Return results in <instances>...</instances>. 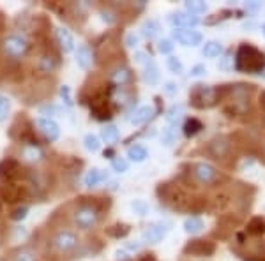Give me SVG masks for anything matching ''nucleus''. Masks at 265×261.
Instances as JSON below:
<instances>
[{
    "label": "nucleus",
    "instance_id": "a18cd8bd",
    "mask_svg": "<svg viewBox=\"0 0 265 261\" xmlns=\"http://www.w3.org/2000/svg\"><path fill=\"white\" fill-rule=\"evenodd\" d=\"M61 95L62 99H64V103L67 106H73V97H71V88L67 87V85H62L61 87Z\"/></svg>",
    "mask_w": 265,
    "mask_h": 261
},
{
    "label": "nucleus",
    "instance_id": "49530a36",
    "mask_svg": "<svg viewBox=\"0 0 265 261\" xmlns=\"http://www.w3.org/2000/svg\"><path fill=\"white\" fill-rule=\"evenodd\" d=\"M138 41H140V37H138V34H134V32H129L128 36H126V39H124V44L128 48H134L138 44Z\"/></svg>",
    "mask_w": 265,
    "mask_h": 261
},
{
    "label": "nucleus",
    "instance_id": "4468645a",
    "mask_svg": "<svg viewBox=\"0 0 265 261\" xmlns=\"http://www.w3.org/2000/svg\"><path fill=\"white\" fill-rule=\"evenodd\" d=\"M20 157H21V161H25L28 164H37L44 159V152H43V148L39 147V143H25V145H21V148H20Z\"/></svg>",
    "mask_w": 265,
    "mask_h": 261
},
{
    "label": "nucleus",
    "instance_id": "7c9ffc66",
    "mask_svg": "<svg viewBox=\"0 0 265 261\" xmlns=\"http://www.w3.org/2000/svg\"><path fill=\"white\" fill-rule=\"evenodd\" d=\"M182 115H184V106H182V104H173V106L166 111V120L170 122V124H177L182 118Z\"/></svg>",
    "mask_w": 265,
    "mask_h": 261
},
{
    "label": "nucleus",
    "instance_id": "7ed1b4c3",
    "mask_svg": "<svg viewBox=\"0 0 265 261\" xmlns=\"http://www.w3.org/2000/svg\"><path fill=\"white\" fill-rule=\"evenodd\" d=\"M0 48H2V53L6 58H9V60H21L31 51V43L21 34H9V36H6L2 39Z\"/></svg>",
    "mask_w": 265,
    "mask_h": 261
},
{
    "label": "nucleus",
    "instance_id": "20e7f679",
    "mask_svg": "<svg viewBox=\"0 0 265 261\" xmlns=\"http://www.w3.org/2000/svg\"><path fill=\"white\" fill-rule=\"evenodd\" d=\"M189 99L195 108H211L216 106L218 101L221 99V88L207 87V85H195L193 90L189 92Z\"/></svg>",
    "mask_w": 265,
    "mask_h": 261
},
{
    "label": "nucleus",
    "instance_id": "58836bf2",
    "mask_svg": "<svg viewBox=\"0 0 265 261\" xmlns=\"http://www.w3.org/2000/svg\"><path fill=\"white\" fill-rule=\"evenodd\" d=\"M11 111V101L6 97V95L0 94V122H4L7 118Z\"/></svg>",
    "mask_w": 265,
    "mask_h": 261
},
{
    "label": "nucleus",
    "instance_id": "79ce46f5",
    "mask_svg": "<svg viewBox=\"0 0 265 261\" xmlns=\"http://www.w3.org/2000/svg\"><path fill=\"white\" fill-rule=\"evenodd\" d=\"M28 215V207H18V208H14L13 212H11V219L13 221H23L25 217Z\"/></svg>",
    "mask_w": 265,
    "mask_h": 261
},
{
    "label": "nucleus",
    "instance_id": "473e14b6",
    "mask_svg": "<svg viewBox=\"0 0 265 261\" xmlns=\"http://www.w3.org/2000/svg\"><path fill=\"white\" fill-rule=\"evenodd\" d=\"M13 261H37V254L31 249H18L13 254Z\"/></svg>",
    "mask_w": 265,
    "mask_h": 261
},
{
    "label": "nucleus",
    "instance_id": "412c9836",
    "mask_svg": "<svg viewBox=\"0 0 265 261\" xmlns=\"http://www.w3.org/2000/svg\"><path fill=\"white\" fill-rule=\"evenodd\" d=\"M108 175L104 173L103 170H99V168H92V170L87 171V175L83 177V184L85 187H94V185L101 184L103 180H106Z\"/></svg>",
    "mask_w": 265,
    "mask_h": 261
},
{
    "label": "nucleus",
    "instance_id": "a211bd4d",
    "mask_svg": "<svg viewBox=\"0 0 265 261\" xmlns=\"http://www.w3.org/2000/svg\"><path fill=\"white\" fill-rule=\"evenodd\" d=\"M76 62L78 66L81 67L83 71H89L92 66V62H94V53H92L91 46L89 44H80L76 50Z\"/></svg>",
    "mask_w": 265,
    "mask_h": 261
},
{
    "label": "nucleus",
    "instance_id": "de8ad7c7",
    "mask_svg": "<svg viewBox=\"0 0 265 261\" xmlns=\"http://www.w3.org/2000/svg\"><path fill=\"white\" fill-rule=\"evenodd\" d=\"M101 18H103V21H106V23H113L115 20H117V14L113 13V11L106 9V11H101Z\"/></svg>",
    "mask_w": 265,
    "mask_h": 261
},
{
    "label": "nucleus",
    "instance_id": "6ab92c4d",
    "mask_svg": "<svg viewBox=\"0 0 265 261\" xmlns=\"http://www.w3.org/2000/svg\"><path fill=\"white\" fill-rule=\"evenodd\" d=\"M154 108L152 106H140L136 108V110L131 113V117H129V122L134 125H140V124H145V122H149L152 117H154Z\"/></svg>",
    "mask_w": 265,
    "mask_h": 261
},
{
    "label": "nucleus",
    "instance_id": "4c0bfd02",
    "mask_svg": "<svg viewBox=\"0 0 265 261\" xmlns=\"http://www.w3.org/2000/svg\"><path fill=\"white\" fill-rule=\"evenodd\" d=\"M166 64H168V69H170L171 73H175V74H182V73H184V64L181 62V58L170 57Z\"/></svg>",
    "mask_w": 265,
    "mask_h": 261
},
{
    "label": "nucleus",
    "instance_id": "1a4fd4ad",
    "mask_svg": "<svg viewBox=\"0 0 265 261\" xmlns=\"http://www.w3.org/2000/svg\"><path fill=\"white\" fill-rule=\"evenodd\" d=\"M171 37L182 46H198V44H201V39H203V36L195 28H175L171 32Z\"/></svg>",
    "mask_w": 265,
    "mask_h": 261
},
{
    "label": "nucleus",
    "instance_id": "ea45409f",
    "mask_svg": "<svg viewBox=\"0 0 265 261\" xmlns=\"http://www.w3.org/2000/svg\"><path fill=\"white\" fill-rule=\"evenodd\" d=\"M131 208L136 212L138 215H147L149 214V205H147V201H143V200H134L131 203Z\"/></svg>",
    "mask_w": 265,
    "mask_h": 261
},
{
    "label": "nucleus",
    "instance_id": "39448f33",
    "mask_svg": "<svg viewBox=\"0 0 265 261\" xmlns=\"http://www.w3.org/2000/svg\"><path fill=\"white\" fill-rule=\"evenodd\" d=\"M78 245H80V238L71 230H58L50 238V247L58 254H69Z\"/></svg>",
    "mask_w": 265,
    "mask_h": 261
},
{
    "label": "nucleus",
    "instance_id": "2f4dec72",
    "mask_svg": "<svg viewBox=\"0 0 265 261\" xmlns=\"http://www.w3.org/2000/svg\"><path fill=\"white\" fill-rule=\"evenodd\" d=\"M129 231H131V228H129L128 224H115V226L106 228V235H110V237H113V238H124Z\"/></svg>",
    "mask_w": 265,
    "mask_h": 261
},
{
    "label": "nucleus",
    "instance_id": "cd10ccee",
    "mask_svg": "<svg viewBox=\"0 0 265 261\" xmlns=\"http://www.w3.org/2000/svg\"><path fill=\"white\" fill-rule=\"evenodd\" d=\"M159 78H161L159 76V69H158V66H156L154 62L143 67V80L147 81L149 85H158Z\"/></svg>",
    "mask_w": 265,
    "mask_h": 261
},
{
    "label": "nucleus",
    "instance_id": "423d86ee",
    "mask_svg": "<svg viewBox=\"0 0 265 261\" xmlns=\"http://www.w3.org/2000/svg\"><path fill=\"white\" fill-rule=\"evenodd\" d=\"M191 175L201 185H216L223 180V175L209 162H195L191 166Z\"/></svg>",
    "mask_w": 265,
    "mask_h": 261
},
{
    "label": "nucleus",
    "instance_id": "8fccbe9b",
    "mask_svg": "<svg viewBox=\"0 0 265 261\" xmlns=\"http://www.w3.org/2000/svg\"><path fill=\"white\" fill-rule=\"evenodd\" d=\"M207 73V69H205V66L203 64H198V66H195L191 69V74L193 76H201V74H205Z\"/></svg>",
    "mask_w": 265,
    "mask_h": 261
},
{
    "label": "nucleus",
    "instance_id": "c756f323",
    "mask_svg": "<svg viewBox=\"0 0 265 261\" xmlns=\"http://www.w3.org/2000/svg\"><path fill=\"white\" fill-rule=\"evenodd\" d=\"M184 7H186V11H188V13L195 14V16H196V14H201V13H205V11H207V4L201 2V0H186Z\"/></svg>",
    "mask_w": 265,
    "mask_h": 261
},
{
    "label": "nucleus",
    "instance_id": "72a5a7b5",
    "mask_svg": "<svg viewBox=\"0 0 265 261\" xmlns=\"http://www.w3.org/2000/svg\"><path fill=\"white\" fill-rule=\"evenodd\" d=\"M83 145L89 152H98L101 148V141L96 134H87V136L83 138Z\"/></svg>",
    "mask_w": 265,
    "mask_h": 261
},
{
    "label": "nucleus",
    "instance_id": "4be33fe9",
    "mask_svg": "<svg viewBox=\"0 0 265 261\" xmlns=\"http://www.w3.org/2000/svg\"><path fill=\"white\" fill-rule=\"evenodd\" d=\"M223 53V44L219 41H207L201 48V55L205 58H216Z\"/></svg>",
    "mask_w": 265,
    "mask_h": 261
},
{
    "label": "nucleus",
    "instance_id": "f257e3e1",
    "mask_svg": "<svg viewBox=\"0 0 265 261\" xmlns=\"http://www.w3.org/2000/svg\"><path fill=\"white\" fill-rule=\"evenodd\" d=\"M235 69L248 74L262 73L265 69V55L251 44H241L235 53Z\"/></svg>",
    "mask_w": 265,
    "mask_h": 261
},
{
    "label": "nucleus",
    "instance_id": "c03bdc74",
    "mask_svg": "<svg viewBox=\"0 0 265 261\" xmlns=\"http://www.w3.org/2000/svg\"><path fill=\"white\" fill-rule=\"evenodd\" d=\"M134 58H136V62H138V64H141V66H149V64H152V62H154V60H152V57H151V55H147V53H145V51H138V53L136 55H134Z\"/></svg>",
    "mask_w": 265,
    "mask_h": 261
},
{
    "label": "nucleus",
    "instance_id": "864d4df0",
    "mask_svg": "<svg viewBox=\"0 0 265 261\" xmlns=\"http://www.w3.org/2000/svg\"><path fill=\"white\" fill-rule=\"evenodd\" d=\"M126 249H129V251H138V249H140V244H126Z\"/></svg>",
    "mask_w": 265,
    "mask_h": 261
},
{
    "label": "nucleus",
    "instance_id": "5fc2aeb1",
    "mask_svg": "<svg viewBox=\"0 0 265 261\" xmlns=\"http://www.w3.org/2000/svg\"><path fill=\"white\" fill-rule=\"evenodd\" d=\"M263 36H265V25H263Z\"/></svg>",
    "mask_w": 265,
    "mask_h": 261
},
{
    "label": "nucleus",
    "instance_id": "2eb2a0df",
    "mask_svg": "<svg viewBox=\"0 0 265 261\" xmlns=\"http://www.w3.org/2000/svg\"><path fill=\"white\" fill-rule=\"evenodd\" d=\"M166 233L168 224L156 222V224H149L147 228L141 231V238H143V242H149V244H156V242H161Z\"/></svg>",
    "mask_w": 265,
    "mask_h": 261
},
{
    "label": "nucleus",
    "instance_id": "603ef678",
    "mask_svg": "<svg viewBox=\"0 0 265 261\" xmlns=\"http://www.w3.org/2000/svg\"><path fill=\"white\" fill-rule=\"evenodd\" d=\"M104 157H111V159H113V157H117V155H115V152L111 150V148H106V150H104Z\"/></svg>",
    "mask_w": 265,
    "mask_h": 261
},
{
    "label": "nucleus",
    "instance_id": "c9c22d12",
    "mask_svg": "<svg viewBox=\"0 0 265 261\" xmlns=\"http://www.w3.org/2000/svg\"><path fill=\"white\" fill-rule=\"evenodd\" d=\"M111 168H113V171H117V173H126V171L129 170V162L126 157L117 155V157L111 159Z\"/></svg>",
    "mask_w": 265,
    "mask_h": 261
},
{
    "label": "nucleus",
    "instance_id": "393cba45",
    "mask_svg": "<svg viewBox=\"0 0 265 261\" xmlns=\"http://www.w3.org/2000/svg\"><path fill=\"white\" fill-rule=\"evenodd\" d=\"M246 233H248L249 237H262L265 233V221L262 217H253L251 221L248 222Z\"/></svg>",
    "mask_w": 265,
    "mask_h": 261
},
{
    "label": "nucleus",
    "instance_id": "e433bc0d",
    "mask_svg": "<svg viewBox=\"0 0 265 261\" xmlns=\"http://www.w3.org/2000/svg\"><path fill=\"white\" fill-rule=\"evenodd\" d=\"M233 67H235V57L230 53V51H226L225 57L219 60V69L221 71H232Z\"/></svg>",
    "mask_w": 265,
    "mask_h": 261
},
{
    "label": "nucleus",
    "instance_id": "f3484780",
    "mask_svg": "<svg viewBox=\"0 0 265 261\" xmlns=\"http://www.w3.org/2000/svg\"><path fill=\"white\" fill-rule=\"evenodd\" d=\"M55 41H57L61 51H64V53H71V51L74 50V37H73V34H71L64 27H58L57 30H55Z\"/></svg>",
    "mask_w": 265,
    "mask_h": 261
},
{
    "label": "nucleus",
    "instance_id": "aec40b11",
    "mask_svg": "<svg viewBox=\"0 0 265 261\" xmlns=\"http://www.w3.org/2000/svg\"><path fill=\"white\" fill-rule=\"evenodd\" d=\"M104 101H96V103L91 106L92 117H94L96 120H99V122H108V120H111V117H113V115H111V110L106 106Z\"/></svg>",
    "mask_w": 265,
    "mask_h": 261
},
{
    "label": "nucleus",
    "instance_id": "37998d69",
    "mask_svg": "<svg viewBox=\"0 0 265 261\" xmlns=\"http://www.w3.org/2000/svg\"><path fill=\"white\" fill-rule=\"evenodd\" d=\"M158 51L163 55H170L171 51H173V43H171L170 39H161L158 43Z\"/></svg>",
    "mask_w": 265,
    "mask_h": 261
},
{
    "label": "nucleus",
    "instance_id": "a19ab883",
    "mask_svg": "<svg viewBox=\"0 0 265 261\" xmlns=\"http://www.w3.org/2000/svg\"><path fill=\"white\" fill-rule=\"evenodd\" d=\"M39 113H41V115H46V118L57 117V115H58V108L55 106V104L48 103V104H44V106L39 108Z\"/></svg>",
    "mask_w": 265,
    "mask_h": 261
},
{
    "label": "nucleus",
    "instance_id": "5701e85b",
    "mask_svg": "<svg viewBox=\"0 0 265 261\" xmlns=\"http://www.w3.org/2000/svg\"><path fill=\"white\" fill-rule=\"evenodd\" d=\"M128 157L134 162H143L145 159L149 157V152H147V148H145L143 145L134 143L128 148Z\"/></svg>",
    "mask_w": 265,
    "mask_h": 261
},
{
    "label": "nucleus",
    "instance_id": "3c124183",
    "mask_svg": "<svg viewBox=\"0 0 265 261\" xmlns=\"http://www.w3.org/2000/svg\"><path fill=\"white\" fill-rule=\"evenodd\" d=\"M165 90H166V94H175L177 92V87H175V83H166V87H165Z\"/></svg>",
    "mask_w": 265,
    "mask_h": 261
},
{
    "label": "nucleus",
    "instance_id": "f704fd0d",
    "mask_svg": "<svg viewBox=\"0 0 265 261\" xmlns=\"http://www.w3.org/2000/svg\"><path fill=\"white\" fill-rule=\"evenodd\" d=\"M161 141L166 147H171L173 143H177V130L173 127H165L161 133Z\"/></svg>",
    "mask_w": 265,
    "mask_h": 261
},
{
    "label": "nucleus",
    "instance_id": "f03ea898",
    "mask_svg": "<svg viewBox=\"0 0 265 261\" xmlns=\"http://www.w3.org/2000/svg\"><path fill=\"white\" fill-rule=\"evenodd\" d=\"M103 207L99 201H81L71 212V221L78 230H92L101 221Z\"/></svg>",
    "mask_w": 265,
    "mask_h": 261
},
{
    "label": "nucleus",
    "instance_id": "dca6fc26",
    "mask_svg": "<svg viewBox=\"0 0 265 261\" xmlns=\"http://www.w3.org/2000/svg\"><path fill=\"white\" fill-rule=\"evenodd\" d=\"M58 69V57L50 51H44L37 57V71L43 74H51Z\"/></svg>",
    "mask_w": 265,
    "mask_h": 261
},
{
    "label": "nucleus",
    "instance_id": "9d476101",
    "mask_svg": "<svg viewBox=\"0 0 265 261\" xmlns=\"http://www.w3.org/2000/svg\"><path fill=\"white\" fill-rule=\"evenodd\" d=\"M133 81V71L126 64H117L110 71V85L113 87H128Z\"/></svg>",
    "mask_w": 265,
    "mask_h": 261
},
{
    "label": "nucleus",
    "instance_id": "ddd939ff",
    "mask_svg": "<svg viewBox=\"0 0 265 261\" xmlns=\"http://www.w3.org/2000/svg\"><path fill=\"white\" fill-rule=\"evenodd\" d=\"M170 23L175 28H193L200 23V18L188 13V11H177L170 16Z\"/></svg>",
    "mask_w": 265,
    "mask_h": 261
},
{
    "label": "nucleus",
    "instance_id": "f8f14e48",
    "mask_svg": "<svg viewBox=\"0 0 265 261\" xmlns=\"http://www.w3.org/2000/svg\"><path fill=\"white\" fill-rule=\"evenodd\" d=\"M216 245L209 240H193L184 247V254L189 256H211L214 254Z\"/></svg>",
    "mask_w": 265,
    "mask_h": 261
},
{
    "label": "nucleus",
    "instance_id": "9b49d317",
    "mask_svg": "<svg viewBox=\"0 0 265 261\" xmlns=\"http://www.w3.org/2000/svg\"><path fill=\"white\" fill-rule=\"evenodd\" d=\"M36 127L39 129V133L46 138L48 141H57L61 138V127L55 120L46 117H41L36 120Z\"/></svg>",
    "mask_w": 265,
    "mask_h": 261
},
{
    "label": "nucleus",
    "instance_id": "6e6552de",
    "mask_svg": "<svg viewBox=\"0 0 265 261\" xmlns=\"http://www.w3.org/2000/svg\"><path fill=\"white\" fill-rule=\"evenodd\" d=\"M21 164L13 157H6L0 161V182H16L23 173Z\"/></svg>",
    "mask_w": 265,
    "mask_h": 261
},
{
    "label": "nucleus",
    "instance_id": "bb28decb",
    "mask_svg": "<svg viewBox=\"0 0 265 261\" xmlns=\"http://www.w3.org/2000/svg\"><path fill=\"white\" fill-rule=\"evenodd\" d=\"M203 228H205L203 221H201L200 217H196V215H193V217H188L184 221V231L188 235H198Z\"/></svg>",
    "mask_w": 265,
    "mask_h": 261
},
{
    "label": "nucleus",
    "instance_id": "a878e982",
    "mask_svg": "<svg viewBox=\"0 0 265 261\" xmlns=\"http://www.w3.org/2000/svg\"><path fill=\"white\" fill-rule=\"evenodd\" d=\"M159 32H161V25H159V21H156V20H147V21H143V25H141V34H143L147 39L158 37Z\"/></svg>",
    "mask_w": 265,
    "mask_h": 261
},
{
    "label": "nucleus",
    "instance_id": "b1692460",
    "mask_svg": "<svg viewBox=\"0 0 265 261\" xmlns=\"http://www.w3.org/2000/svg\"><path fill=\"white\" fill-rule=\"evenodd\" d=\"M101 138L106 145H115L119 141V129L115 124H106L101 129Z\"/></svg>",
    "mask_w": 265,
    "mask_h": 261
},
{
    "label": "nucleus",
    "instance_id": "09e8293b",
    "mask_svg": "<svg viewBox=\"0 0 265 261\" xmlns=\"http://www.w3.org/2000/svg\"><path fill=\"white\" fill-rule=\"evenodd\" d=\"M244 7H246V11H258V9H262L263 7V2H258V0H253V2H246L244 4Z\"/></svg>",
    "mask_w": 265,
    "mask_h": 261
},
{
    "label": "nucleus",
    "instance_id": "c85d7f7f",
    "mask_svg": "<svg viewBox=\"0 0 265 261\" xmlns=\"http://www.w3.org/2000/svg\"><path fill=\"white\" fill-rule=\"evenodd\" d=\"M201 129H203V124L198 120V118H188V120L184 122V134L188 138H193L196 136L198 133H201Z\"/></svg>",
    "mask_w": 265,
    "mask_h": 261
},
{
    "label": "nucleus",
    "instance_id": "0eeeda50",
    "mask_svg": "<svg viewBox=\"0 0 265 261\" xmlns=\"http://www.w3.org/2000/svg\"><path fill=\"white\" fill-rule=\"evenodd\" d=\"M232 147L233 143L226 136H218L214 140L209 141L207 150L216 161H226L228 157H232Z\"/></svg>",
    "mask_w": 265,
    "mask_h": 261
}]
</instances>
